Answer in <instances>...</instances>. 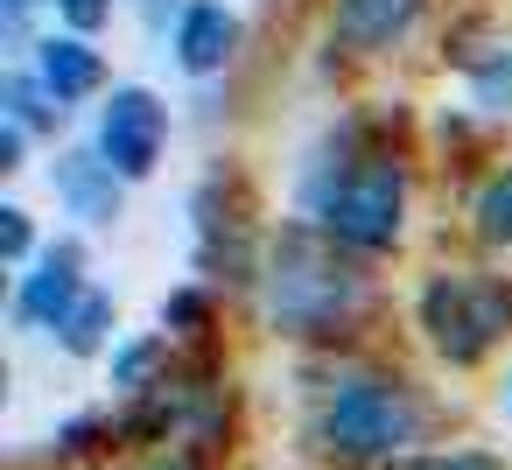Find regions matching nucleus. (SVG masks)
Listing matches in <instances>:
<instances>
[{"mask_svg": "<svg viewBox=\"0 0 512 470\" xmlns=\"http://www.w3.org/2000/svg\"><path fill=\"white\" fill-rule=\"evenodd\" d=\"M414 428H421V414L393 379H351L323 407V442L337 456H393L414 442Z\"/></svg>", "mask_w": 512, "mask_h": 470, "instance_id": "nucleus-1", "label": "nucleus"}, {"mask_svg": "<svg viewBox=\"0 0 512 470\" xmlns=\"http://www.w3.org/2000/svg\"><path fill=\"white\" fill-rule=\"evenodd\" d=\"M400 169L393 162H358V169H344L323 197H316V211H323V225L337 232V239H351V246H393V232H400Z\"/></svg>", "mask_w": 512, "mask_h": 470, "instance_id": "nucleus-2", "label": "nucleus"}, {"mask_svg": "<svg viewBox=\"0 0 512 470\" xmlns=\"http://www.w3.org/2000/svg\"><path fill=\"white\" fill-rule=\"evenodd\" d=\"M421 316H428L435 344H442L456 365H470L484 344H498V337L512 330V295L491 288V281H435V288L421 295Z\"/></svg>", "mask_w": 512, "mask_h": 470, "instance_id": "nucleus-3", "label": "nucleus"}, {"mask_svg": "<svg viewBox=\"0 0 512 470\" xmlns=\"http://www.w3.org/2000/svg\"><path fill=\"white\" fill-rule=\"evenodd\" d=\"M351 302H358V274H344L337 260H323V253H309V246H288V253H281V274H274V323H288V330H330Z\"/></svg>", "mask_w": 512, "mask_h": 470, "instance_id": "nucleus-4", "label": "nucleus"}, {"mask_svg": "<svg viewBox=\"0 0 512 470\" xmlns=\"http://www.w3.org/2000/svg\"><path fill=\"white\" fill-rule=\"evenodd\" d=\"M162 106H155V92H113V106H106V120H99V148H106V169L113 176H148L155 169V155H162Z\"/></svg>", "mask_w": 512, "mask_h": 470, "instance_id": "nucleus-5", "label": "nucleus"}, {"mask_svg": "<svg viewBox=\"0 0 512 470\" xmlns=\"http://www.w3.org/2000/svg\"><path fill=\"white\" fill-rule=\"evenodd\" d=\"M78 302H85V295H78V246H57V253L43 260V274L22 281V316L64 330V316H71Z\"/></svg>", "mask_w": 512, "mask_h": 470, "instance_id": "nucleus-6", "label": "nucleus"}, {"mask_svg": "<svg viewBox=\"0 0 512 470\" xmlns=\"http://www.w3.org/2000/svg\"><path fill=\"white\" fill-rule=\"evenodd\" d=\"M414 8L421 0H337V36L351 50H379L414 22Z\"/></svg>", "mask_w": 512, "mask_h": 470, "instance_id": "nucleus-7", "label": "nucleus"}, {"mask_svg": "<svg viewBox=\"0 0 512 470\" xmlns=\"http://www.w3.org/2000/svg\"><path fill=\"white\" fill-rule=\"evenodd\" d=\"M232 15L225 8H211V0H197V8L183 15V36H176V57H183V71H218L225 57H232Z\"/></svg>", "mask_w": 512, "mask_h": 470, "instance_id": "nucleus-8", "label": "nucleus"}, {"mask_svg": "<svg viewBox=\"0 0 512 470\" xmlns=\"http://www.w3.org/2000/svg\"><path fill=\"white\" fill-rule=\"evenodd\" d=\"M99 78L106 71H99V57L85 43H71V36L64 43H43V85L57 99H85V92H99Z\"/></svg>", "mask_w": 512, "mask_h": 470, "instance_id": "nucleus-9", "label": "nucleus"}, {"mask_svg": "<svg viewBox=\"0 0 512 470\" xmlns=\"http://www.w3.org/2000/svg\"><path fill=\"white\" fill-rule=\"evenodd\" d=\"M57 176H64V197L78 204V218H113V169H106V162L71 155Z\"/></svg>", "mask_w": 512, "mask_h": 470, "instance_id": "nucleus-10", "label": "nucleus"}, {"mask_svg": "<svg viewBox=\"0 0 512 470\" xmlns=\"http://www.w3.org/2000/svg\"><path fill=\"white\" fill-rule=\"evenodd\" d=\"M477 232H484L491 246H512V169L484 183V197H477Z\"/></svg>", "mask_w": 512, "mask_h": 470, "instance_id": "nucleus-11", "label": "nucleus"}, {"mask_svg": "<svg viewBox=\"0 0 512 470\" xmlns=\"http://www.w3.org/2000/svg\"><path fill=\"white\" fill-rule=\"evenodd\" d=\"M106 323H113V302H106V295H85V302L64 316V344H71V351H92V344L106 337Z\"/></svg>", "mask_w": 512, "mask_h": 470, "instance_id": "nucleus-12", "label": "nucleus"}, {"mask_svg": "<svg viewBox=\"0 0 512 470\" xmlns=\"http://www.w3.org/2000/svg\"><path fill=\"white\" fill-rule=\"evenodd\" d=\"M505 99H512V50L477 64V106H505Z\"/></svg>", "mask_w": 512, "mask_h": 470, "instance_id": "nucleus-13", "label": "nucleus"}, {"mask_svg": "<svg viewBox=\"0 0 512 470\" xmlns=\"http://www.w3.org/2000/svg\"><path fill=\"white\" fill-rule=\"evenodd\" d=\"M8 106H15V120H22V127H43V120H50V106H43V92H36L29 78H15V85H8Z\"/></svg>", "mask_w": 512, "mask_h": 470, "instance_id": "nucleus-14", "label": "nucleus"}, {"mask_svg": "<svg viewBox=\"0 0 512 470\" xmlns=\"http://www.w3.org/2000/svg\"><path fill=\"white\" fill-rule=\"evenodd\" d=\"M0 253H8V260H22L29 253V218L8 204V211H0Z\"/></svg>", "mask_w": 512, "mask_h": 470, "instance_id": "nucleus-15", "label": "nucleus"}, {"mask_svg": "<svg viewBox=\"0 0 512 470\" xmlns=\"http://www.w3.org/2000/svg\"><path fill=\"white\" fill-rule=\"evenodd\" d=\"M155 351H162V344H134V351L120 358V386H134V379H141V372L155 365Z\"/></svg>", "mask_w": 512, "mask_h": 470, "instance_id": "nucleus-16", "label": "nucleus"}, {"mask_svg": "<svg viewBox=\"0 0 512 470\" xmlns=\"http://www.w3.org/2000/svg\"><path fill=\"white\" fill-rule=\"evenodd\" d=\"M407 470H498L491 456H428V463H407Z\"/></svg>", "mask_w": 512, "mask_h": 470, "instance_id": "nucleus-17", "label": "nucleus"}, {"mask_svg": "<svg viewBox=\"0 0 512 470\" xmlns=\"http://www.w3.org/2000/svg\"><path fill=\"white\" fill-rule=\"evenodd\" d=\"M64 15H71L78 29H99V22H106V0H64Z\"/></svg>", "mask_w": 512, "mask_h": 470, "instance_id": "nucleus-18", "label": "nucleus"}, {"mask_svg": "<svg viewBox=\"0 0 512 470\" xmlns=\"http://www.w3.org/2000/svg\"><path fill=\"white\" fill-rule=\"evenodd\" d=\"M169 316H176V323H197V316H204V302H197V295H176V302H169Z\"/></svg>", "mask_w": 512, "mask_h": 470, "instance_id": "nucleus-19", "label": "nucleus"}, {"mask_svg": "<svg viewBox=\"0 0 512 470\" xmlns=\"http://www.w3.org/2000/svg\"><path fill=\"white\" fill-rule=\"evenodd\" d=\"M155 470H190V463H155Z\"/></svg>", "mask_w": 512, "mask_h": 470, "instance_id": "nucleus-20", "label": "nucleus"}, {"mask_svg": "<svg viewBox=\"0 0 512 470\" xmlns=\"http://www.w3.org/2000/svg\"><path fill=\"white\" fill-rule=\"evenodd\" d=\"M505 407H512V393H505Z\"/></svg>", "mask_w": 512, "mask_h": 470, "instance_id": "nucleus-21", "label": "nucleus"}]
</instances>
